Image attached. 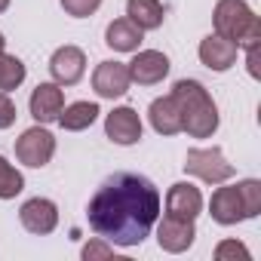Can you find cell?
Returning <instances> with one entry per match:
<instances>
[{"label": "cell", "instance_id": "6da1fadb", "mask_svg": "<svg viewBox=\"0 0 261 261\" xmlns=\"http://www.w3.org/2000/svg\"><path fill=\"white\" fill-rule=\"evenodd\" d=\"M89 227L114 246H139L160 215V191L136 172H114L89 200Z\"/></svg>", "mask_w": 261, "mask_h": 261}, {"label": "cell", "instance_id": "7a4b0ae2", "mask_svg": "<svg viewBox=\"0 0 261 261\" xmlns=\"http://www.w3.org/2000/svg\"><path fill=\"white\" fill-rule=\"evenodd\" d=\"M169 95L175 98L178 114H181V133H188L191 139H209L218 129V108L203 83L178 80Z\"/></svg>", "mask_w": 261, "mask_h": 261}, {"label": "cell", "instance_id": "3957f363", "mask_svg": "<svg viewBox=\"0 0 261 261\" xmlns=\"http://www.w3.org/2000/svg\"><path fill=\"white\" fill-rule=\"evenodd\" d=\"M209 212L218 224H237L246 218H255L261 212V181L258 178H246L240 185H227L218 188L209 200Z\"/></svg>", "mask_w": 261, "mask_h": 261}, {"label": "cell", "instance_id": "277c9868", "mask_svg": "<svg viewBox=\"0 0 261 261\" xmlns=\"http://www.w3.org/2000/svg\"><path fill=\"white\" fill-rule=\"evenodd\" d=\"M212 22L215 34L237 43V49H252L261 40V19L249 10L246 0H218Z\"/></svg>", "mask_w": 261, "mask_h": 261}, {"label": "cell", "instance_id": "5b68a950", "mask_svg": "<svg viewBox=\"0 0 261 261\" xmlns=\"http://www.w3.org/2000/svg\"><path fill=\"white\" fill-rule=\"evenodd\" d=\"M185 172L197 175L206 185H224L233 178V166L224 160L221 148H191L185 157Z\"/></svg>", "mask_w": 261, "mask_h": 261}, {"label": "cell", "instance_id": "8992f818", "mask_svg": "<svg viewBox=\"0 0 261 261\" xmlns=\"http://www.w3.org/2000/svg\"><path fill=\"white\" fill-rule=\"evenodd\" d=\"M53 154H56V139H53L49 129H43L40 123L31 126V129H25L22 139L16 142V157H19V163H25V166H31V169H43V166L53 160Z\"/></svg>", "mask_w": 261, "mask_h": 261}, {"label": "cell", "instance_id": "52a82bcc", "mask_svg": "<svg viewBox=\"0 0 261 261\" xmlns=\"http://www.w3.org/2000/svg\"><path fill=\"white\" fill-rule=\"evenodd\" d=\"M126 68H129V80H133V83L154 86V83H160L169 74V59L160 49H142V53L136 49V59L129 62Z\"/></svg>", "mask_w": 261, "mask_h": 261}, {"label": "cell", "instance_id": "ba28073f", "mask_svg": "<svg viewBox=\"0 0 261 261\" xmlns=\"http://www.w3.org/2000/svg\"><path fill=\"white\" fill-rule=\"evenodd\" d=\"M49 74L59 86H74L86 74V56L80 46H59L49 59Z\"/></svg>", "mask_w": 261, "mask_h": 261}, {"label": "cell", "instance_id": "9c48e42d", "mask_svg": "<svg viewBox=\"0 0 261 261\" xmlns=\"http://www.w3.org/2000/svg\"><path fill=\"white\" fill-rule=\"evenodd\" d=\"M19 221H22V227H25L28 233L43 237V233H53V230H56V224H59V209H56L53 200L34 197V200H28V203L19 209Z\"/></svg>", "mask_w": 261, "mask_h": 261}, {"label": "cell", "instance_id": "30bf717a", "mask_svg": "<svg viewBox=\"0 0 261 261\" xmlns=\"http://www.w3.org/2000/svg\"><path fill=\"white\" fill-rule=\"evenodd\" d=\"M105 133L114 145H136L142 139V117L133 108H114L105 117Z\"/></svg>", "mask_w": 261, "mask_h": 261}, {"label": "cell", "instance_id": "8fae6325", "mask_svg": "<svg viewBox=\"0 0 261 261\" xmlns=\"http://www.w3.org/2000/svg\"><path fill=\"white\" fill-rule=\"evenodd\" d=\"M194 237H197V230H194V221H191V218L166 215V218L160 221V227H157V243H160V249H166V252H172V255L191 249V246H194Z\"/></svg>", "mask_w": 261, "mask_h": 261}, {"label": "cell", "instance_id": "7c38bea8", "mask_svg": "<svg viewBox=\"0 0 261 261\" xmlns=\"http://www.w3.org/2000/svg\"><path fill=\"white\" fill-rule=\"evenodd\" d=\"M129 68L123 62H101L92 74V89L101 95V98H120L126 95L129 89Z\"/></svg>", "mask_w": 261, "mask_h": 261}, {"label": "cell", "instance_id": "4fadbf2b", "mask_svg": "<svg viewBox=\"0 0 261 261\" xmlns=\"http://www.w3.org/2000/svg\"><path fill=\"white\" fill-rule=\"evenodd\" d=\"M28 108H31V117L37 120V123H56L59 120V114H62V108H65V92H62V86L59 83H40L34 92H31V101H28Z\"/></svg>", "mask_w": 261, "mask_h": 261}, {"label": "cell", "instance_id": "5bb4252c", "mask_svg": "<svg viewBox=\"0 0 261 261\" xmlns=\"http://www.w3.org/2000/svg\"><path fill=\"white\" fill-rule=\"evenodd\" d=\"M203 212V194L200 188H194L191 181H178L169 188L166 194V215H175V218H197Z\"/></svg>", "mask_w": 261, "mask_h": 261}, {"label": "cell", "instance_id": "9a60e30c", "mask_svg": "<svg viewBox=\"0 0 261 261\" xmlns=\"http://www.w3.org/2000/svg\"><path fill=\"white\" fill-rule=\"evenodd\" d=\"M237 43L218 37V34H209L200 40V62L209 68V71H227L237 65Z\"/></svg>", "mask_w": 261, "mask_h": 261}, {"label": "cell", "instance_id": "2e32d148", "mask_svg": "<svg viewBox=\"0 0 261 261\" xmlns=\"http://www.w3.org/2000/svg\"><path fill=\"white\" fill-rule=\"evenodd\" d=\"M148 117H151L154 133H160V136H175V133H181V114H178V105H175L172 95L154 98L151 108H148Z\"/></svg>", "mask_w": 261, "mask_h": 261}, {"label": "cell", "instance_id": "e0dca14e", "mask_svg": "<svg viewBox=\"0 0 261 261\" xmlns=\"http://www.w3.org/2000/svg\"><path fill=\"white\" fill-rule=\"evenodd\" d=\"M126 19L142 31H157L166 19V10L160 0H126Z\"/></svg>", "mask_w": 261, "mask_h": 261}, {"label": "cell", "instance_id": "ac0fdd59", "mask_svg": "<svg viewBox=\"0 0 261 261\" xmlns=\"http://www.w3.org/2000/svg\"><path fill=\"white\" fill-rule=\"evenodd\" d=\"M142 28L133 25L129 19H114L105 31V43L114 49V53H136L139 43H142Z\"/></svg>", "mask_w": 261, "mask_h": 261}, {"label": "cell", "instance_id": "d6986e66", "mask_svg": "<svg viewBox=\"0 0 261 261\" xmlns=\"http://www.w3.org/2000/svg\"><path fill=\"white\" fill-rule=\"evenodd\" d=\"M98 105L95 101H74L68 108H62L59 114V123L62 129H68V133H83V129H89L95 120H98Z\"/></svg>", "mask_w": 261, "mask_h": 261}, {"label": "cell", "instance_id": "ffe728a7", "mask_svg": "<svg viewBox=\"0 0 261 261\" xmlns=\"http://www.w3.org/2000/svg\"><path fill=\"white\" fill-rule=\"evenodd\" d=\"M25 65L22 59L16 56H7V53H0V92H13L25 83Z\"/></svg>", "mask_w": 261, "mask_h": 261}, {"label": "cell", "instance_id": "44dd1931", "mask_svg": "<svg viewBox=\"0 0 261 261\" xmlns=\"http://www.w3.org/2000/svg\"><path fill=\"white\" fill-rule=\"evenodd\" d=\"M22 188H25L22 172H19L16 166H10L4 157H0V200H13V197H19Z\"/></svg>", "mask_w": 261, "mask_h": 261}, {"label": "cell", "instance_id": "7402d4cb", "mask_svg": "<svg viewBox=\"0 0 261 261\" xmlns=\"http://www.w3.org/2000/svg\"><path fill=\"white\" fill-rule=\"evenodd\" d=\"M101 7V0H62V10L74 19H86Z\"/></svg>", "mask_w": 261, "mask_h": 261}, {"label": "cell", "instance_id": "603a6c76", "mask_svg": "<svg viewBox=\"0 0 261 261\" xmlns=\"http://www.w3.org/2000/svg\"><path fill=\"white\" fill-rule=\"evenodd\" d=\"M215 258H218V261H227V258H243V261H249V249H246L243 243H237V240H224V243L215 246Z\"/></svg>", "mask_w": 261, "mask_h": 261}, {"label": "cell", "instance_id": "cb8c5ba5", "mask_svg": "<svg viewBox=\"0 0 261 261\" xmlns=\"http://www.w3.org/2000/svg\"><path fill=\"white\" fill-rule=\"evenodd\" d=\"M16 105H13V98L7 95V92H0V129H10L13 123H16Z\"/></svg>", "mask_w": 261, "mask_h": 261}, {"label": "cell", "instance_id": "d4e9b609", "mask_svg": "<svg viewBox=\"0 0 261 261\" xmlns=\"http://www.w3.org/2000/svg\"><path fill=\"white\" fill-rule=\"evenodd\" d=\"M114 255V249H108V246H101V243H89V246H83V258L89 261V258H111Z\"/></svg>", "mask_w": 261, "mask_h": 261}, {"label": "cell", "instance_id": "484cf974", "mask_svg": "<svg viewBox=\"0 0 261 261\" xmlns=\"http://www.w3.org/2000/svg\"><path fill=\"white\" fill-rule=\"evenodd\" d=\"M246 62H249V74L252 77H261V71H258V46L246 49Z\"/></svg>", "mask_w": 261, "mask_h": 261}, {"label": "cell", "instance_id": "4316f807", "mask_svg": "<svg viewBox=\"0 0 261 261\" xmlns=\"http://www.w3.org/2000/svg\"><path fill=\"white\" fill-rule=\"evenodd\" d=\"M10 10V0H0V13H7Z\"/></svg>", "mask_w": 261, "mask_h": 261}, {"label": "cell", "instance_id": "83f0119b", "mask_svg": "<svg viewBox=\"0 0 261 261\" xmlns=\"http://www.w3.org/2000/svg\"><path fill=\"white\" fill-rule=\"evenodd\" d=\"M0 53H7V40H4V34H0Z\"/></svg>", "mask_w": 261, "mask_h": 261}]
</instances>
